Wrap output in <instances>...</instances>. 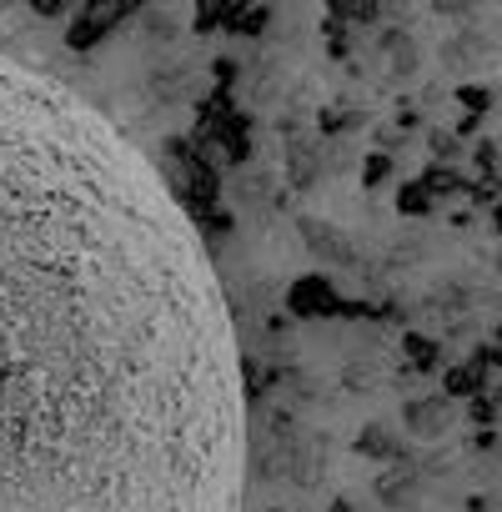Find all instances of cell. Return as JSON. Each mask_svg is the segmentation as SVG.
<instances>
[{"instance_id": "1", "label": "cell", "mask_w": 502, "mask_h": 512, "mask_svg": "<svg viewBox=\"0 0 502 512\" xmlns=\"http://www.w3.org/2000/svg\"><path fill=\"white\" fill-rule=\"evenodd\" d=\"M241 352L156 161L0 51V512H241Z\"/></svg>"}]
</instances>
